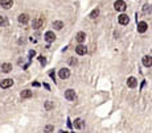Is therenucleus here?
<instances>
[{
  "mask_svg": "<svg viewBox=\"0 0 152 133\" xmlns=\"http://www.w3.org/2000/svg\"><path fill=\"white\" fill-rule=\"evenodd\" d=\"M114 8H115L116 11H119V12H123L127 8V5H126V3L123 2V0H116V2L114 3Z\"/></svg>",
  "mask_w": 152,
  "mask_h": 133,
  "instance_id": "obj_1",
  "label": "nucleus"
},
{
  "mask_svg": "<svg viewBox=\"0 0 152 133\" xmlns=\"http://www.w3.org/2000/svg\"><path fill=\"white\" fill-rule=\"evenodd\" d=\"M42 25H44V19L42 17H39V19L32 21V26L34 29H40V28H42Z\"/></svg>",
  "mask_w": 152,
  "mask_h": 133,
  "instance_id": "obj_2",
  "label": "nucleus"
},
{
  "mask_svg": "<svg viewBox=\"0 0 152 133\" xmlns=\"http://www.w3.org/2000/svg\"><path fill=\"white\" fill-rule=\"evenodd\" d=\"M13 5V0H0V7H3L4 9H9Z\"/></svg>",
  "mask_w": 152,
  "mask_h": 133,
  "instance_id": "obj_3",
  "label": "nucleus"
},
{
  "mask_svg": "<svg viewBox=\"0 0 152 133\" xmlns=\"http://www.w3.org/2000/svg\"><path fill=\"white\" fill-rule=\"evenodd\" d=\"M58 75H60L61 79H66V78L70 76V70H69V69H61L60 73H58Z\"/></svg>",
  "mask_w": 152,
  "mask_h": 133,
  "instance_id": "obj_4",
  "label": "nucleus"
},
{
  "mask_svg": "<svg viewBox=\"0 0 152 133\" xmlns=\"http://www.w3.org/2000/svg\"><path fill=\"white\" fill-rule=\"evenodd\" d=\"M118 21H119V24H122V25H127L128 22H130V19H128L127 15H123V13H122L120 16L118 17Z\"/></svg>",
  "mask_w": 152,
  "mask_h": 133,
  "instance_id": "obj_5",
  "label": "nucleus"
},
{
  "mask_svg": "<svg viewBox=\"0 0 152 133\" xmlns=\"http://www.w3.org/2000/svg\"><path fill=\"white\" fill-rule=\"evenodd\" d=\"M65 98H66L67 100H74V99H75V92H74V90H72V88L66 90V91H65Z\"/></svg>",
  "mask_w": 152,
  "mask_h": 133,
  "instance_id": "obj_6",
  "label": "nucleus"
},
{
  "mask_svg": "<svg viewBox=\"0 0 152 133\" xmlns=\"http://www.w3.org/2000/svg\"><path fill=\"white\" fill-rule=\"evenodd\" d=\"M12 84H13L12 79H4V81L0 82V87H2V88H8V87H11Z\"/></svg>",
  "mask_w": 152,
  "mask_h": 133,
  "instance_id": "obj_7",
  "label": "nucleus"
},
{
  "mask_svg": "<svg viewBox=\"0 0 152 133\" xmlns=\"http://www.w3.org/2000/svg\"><path fill=\"white\" fill-rule=\"evenodd\" d=\"M127 86H128L130 88H134V87H136V86H138V81H136L134 76H130V78L127 79Z\"/></svg>",
  "mask_w": 152,
  "mask_h": 133,
  "instance_id": "obj_8",
  "label": "nucleus"
},
{
  "mask_svg": "<svg viewBox=\"0 0 152 133\" xmlns=\"http://www.w3.org/2000/svg\"><path fill=\"white\" fill-rule=\"evenodd\" d=\"M147 28H148L147 22H146V21H140L139 24H138V32H140V33H144V32L147 30Z\"/></svg>",
  "mask_w": 152,
  "mask_h": 133,
  "instance_id": "obj_9",
  "label": "nucleus"
},
{
  "mask_svg": "<svg viewBox=\"0 0 152 133\" xmlns=\"http://www.w3.org/2000/svg\"><path fill=\"white\" fill-rule=\"evenodd\" d=\"M44 38L48 42H53V41L56 40V34L53 33V32H46V33H45V36H44Z\"/></svg>",
  "mask_w": 152,
  "mask_h": 133,
  "instance_id": "obj_10",
  "label": "nucleus"
},
{
  "mask_svg": "<svg viewBox=\"0 0 152 133\" xmlns=\"http://www.w3.org/2000/svg\"><path fill=\"white\" fill-rule=\"evenodd\" d=\"M86 46H83V45H78L77 48H75V53L78 54V56H83V54H86Z\"/></svg>",
  "mask_w": 152,
  "mask_h": 133,
  "instance_id": "obj_11",
  "label": "nucleus"
},
{
  "mask_svg": "<svg viewBox=\"0 0 152 133\" xmlns=\"http://www.w3.org/2000/svg\"><path fill=\"white\" fill-rule=\"evenodd\" d=\"M28 21H29V16L27 13H21L19 16V22H21V24H27Z\"/></svg>",
  "mask_w": 152,
  "mask_h": 133,
  "instance_id": "obj_12",
  "label": "nucleus"
},
{
  "mask_svg": "<svg viewBox=\"0 0 152 133\" xmlns=\"http://www.w3.org/2000/svg\"><path fill=\"white\" fill-rule=\"evenodd\" d=\"M85 38H86V34H85V32H78V33H77V36H75V40H77L79 44L85 41Z\"/></svg>",
  "mask_w": 152,
  "mask_h": 133,
  "instance_id": "obj_13",
  "label": "nucleus"
},
{
  "mask_svg": "<svg viewBox=\"0 0 152 133\" xmlns=\"http://www.w3.org/2000/svg\"><path fill=\"white\" fill-rule=\"evenodd\" d=\"M2 70H3V73H9L12 70V65L11 63H3L2 65Z\"/></svg>",
  "mask_w": 152,
  "mask_h": 133,
  "instance_id": "obj_14",
  "label": "nucleus"
},
{
  "mask_svg": "<svg viewBox=\"0 0 152 133\" xmlns=\"http://www.w3.org/2000/svg\"><path fill=\"white\" fill-rule=\"evenodd\" d=\"M53 28L60 30V29H62L64 28V22L62 21H53Z\"/></svg>",
  "mask_w": 152,
  "mask_h": 133,
  "instance_id": "obj_15",
  "label": "nucleus"
},
{
  "mask_svg": "<svg viewBox=\"0 0 152 133\" xmlns=\"http://www.w3.org/2000/svg\"><path fill=\"white\" fill-rule=\"evenodd\" d=\"M21 98H22V99L32 98V91H29V90H24V91L21 92Z\"/></svg>",
  "mask_w": 152,
  "mask_h": 133,
  "instance_id": "obj_16",
  "label": "nucleus"
},
{
  "mask_svg": "<svg viewBox=\"0 0 152 133\" xmlns=\"http://www.w3.org/2000/svg\"><path fill=\"white\" fill-rule=\"evenodd\" d=\"M151 63H152V61H151V56H146V57L143 58V65H144V66L149 67V66H151Z\"/></svg>",
  "mask_w": 152,
  "mask_h": 133,
  "instance_id": "obj_17",
  "label": "nucleus"
},
{
  "mask_svg": "<svg viewBox=\"0 0 152 133\" xmlns=\"http://www.w3.org/2000/svg\"><path fill=\"white\" fill-rule=\"evenodd\" d=\"M9 22H8V19L7 16H0V26H7Z\"/></svg>",
  "mask_w": 152,
  "mask_h": 133,
  "instance_id": "obj_18",
  "label": "nucleus"
},
{
  "mask_svg": "<svg viewBox=\"0 0 152 133\" xmlns=\"http://www.w3.org/2000/svg\"><path fill=\"white\" fill-rule=\"evenodd\" d=\"M74 128H77V129L82 128V120L81 119H75L74 120Z\"/></svg>",
  "mask_w": 152,
  "mask_h": 133,
  "instance_id": "obj_19",
  "label": "nucleus"
},
{
  "mask_svg": "<svg viewBox=\"0 0 152 133\" xmlns=\"http://www.w3.org/2000/svg\"><path fill=\"white\" fill-rule=\"evenodd\" d=\"M98 16H99V9H94L93 12L90 13V17L91 19H97Z\"/></svg>",
  "mask_w": 152,
  "mask_h": 133,
  "instance_id": "obj_20",
  "label": "nucleus"
},
{
  "mask_svg": "<svg viewBox=\"0 0 152 133\" xmlns=\"http://www.w3.org/2000/svg\"><path fill=\"white\" fill-rule=\"evenodd\" d=\"M44 132L45 133H52L53 132V125H46V127L44 128Z\"/></svg>",
  "mask_w": 152,
  "mask_h": 133,
  "instance_id": "obj_21",
  "label": "nucleus"
},
{
  "mask_svg": "<svg viewBox=\"0 0 152 133\" xmlns=\"http://www.w3.org/2000/svg\"><path fill=\"white\" fill-rule=\"evenodd\" d=\"M53 108V103H52V101H45V109H48V111H49V109H52Z\"/></svg>",
  "mask_w": 152,
  "mask_h": 133,
  "instance_id": "obj_22",
  "label": "nucleus"
},
{
  "mask_svg": "<svg viewBox=\"0 0 152 133\" xmlns=\"http://www.w3.org/2000/svg\"><path fill=\"white\" fill-rule=\"evenodd\" d=\"M39 59H40V62H41V65H45V63H46V61H45L44 57H39Z\"/></svg>",
  "mask_w": 152,
  "mask_h": 133,
  "instance_id": "obj_23",
  "label": "nucleus"
},
{
  "mask_svg": "<svg viewBox=\"0 0 152 133\" xmlns=\"http://www.w3.org/2000/svg\"><path fill=\"white\" fill-rule=\"evenodd\" d=\"M149 7H151V5H148V4H147V5H144V12H147V11L149 12V9H151Z\"/></svg>",
  "mask_w": 152,
  "mask_h": 133,
  "instance_id": "obj_24",
  "label": "nucleus"
},
{
  "mask_svg": "<svg viewBox=\"0 0 152 133\" xmlns=\"http://www.w3.org/2000/svg\"><path fill=\"white\" fill-rule=\"evenodd\" d=\"M34 54H36V53H34V50H30V51H29V57H30V58L34 57Z\"/></svg>",
  "mask_w": 152,
  "mask_h": 133,
  "instance_id": "obj_25",
  "label": "nucleus"
},
{
  "mask_svg": "<svg viewBox=\"0 0 152 133\" xmlns=\"http://www.w3.org/2000/svg\"><path fill=\"white\" fill-rule=\"evenodd\" d=\"M49 75H50V78H52V79H53V81H54V71H52V73H50Z\"/></svg>",
  "mask_w": 152,
  "mask_h": 133,
  "instance_id": "obj_26",
  "label": "nucleus"
},
{
  "mask_svg": "<svg viewBox=\"0 0 152 133\" xmlns=\"http://www.w3.org/2000/svg\"><path fill=\"white\" fill-rule=\"evenodd\" d=\"M70 65H77V61H75V59L73 61V58H72V61H70Z\"/></svg>",
  "mask_w": 152,
  "mask_h": 133,
  "instance_id": "obj_27",
  "label": "nucleus"
},
{
  "mask_svg": "<svg viewBox=\"0 0 152 133\" xmlns=\"http://www.w3.org/2000/svg\"><path fill=\"white\" fill-rule=\"evenodd\" d=\"M58 133H67V132H64V130H60Z\"/></svg>",
  "mask_w": 152,
  "mask_h": 133,
  "instance_id": "obj_28",
  "label": "nucleus"
}]
</instances>
